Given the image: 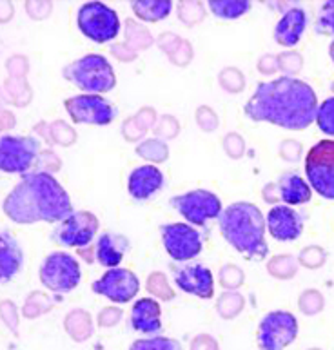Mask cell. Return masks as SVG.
Here are the masks:
<instances>
[{
	"instance_id": "16",
	"label": "cell",
	"mask_w": 334,
	"mask_h": 350,
	"mask_svg": "<svg viewBox=\"0 0 334 350\" xmlns=\"http://www.w3.org/2000/svg\"><path fill=\"white\" fill-rule=\"evenodd\" d=\"M269 234L278 241H294L303 232V218L289 205H274L266 218Z\"/></svg>"
},
{
	"instance_id": "12",
	"label": "cell",
	"mask_w": 334,
	"mask_h": 350,
	"mask_svg": "<svg viewBox=\"0 0 334 350\" xmlns=\"http://www.w3.org/2000/svg\"><path fill=\"white\" fill-rule=\"evenodd\" d=\"M164 249L175 262H189L202 252L204 240L198 230L189 224L160 225Z\"/></svg>"
},
{
	"instance_id": "43",
	"label": "cell",
	"mask_w": 334,
	"mask_h": 350,
	"mask_svg": "<svg viewBox=\"0 0 334 350\" xmlns=\"http://www.w3.org/2000/svg\"><path fill=\"white\" fill-rule=\"evenodd\" d=\"M37 171H44V173H55L60 169V158L51 151H44L38 154L37 158Z\"/></svg>"
},
{
	"instance_id": "1",
	"label": "cell",
	"mask_w": 334,
	"mask_h": 350,
	"mask_svg": "<svg viewBox=\"0 0 334 350\" xmlns=\"http://www.w3.org/2000/svg\"><path fill=\"white\" fill-rule=\"evenodd\" d=\"M314 89L294 77L260 82L246 104V115L253 122H269L283 129H307L318 113Z\"/></svg>"
},
{
	"instance_id": "5",
	"label": "cell",
	"mask_w": 334,
	"mask_h": 350,
	"mask_svg": "<svg viewBox=\"0 0 334 350\" xmlns=\"http://www.w3.org/2000/svg\"><path fill=\"white\" fill-rule=\"evenodd\" d=\"M77 24L84 37L93 42H110L120 33V18L115 10L102 2H88L80 5Z\"/></svg>"
},
{
	"instance_id": "45",
	"label": "cell",
	"mask_w": 334,
	"mask_h": 350,
	"mask_svg": "<svg viewBox=\"0 0 334 350\" xmlns=\"http://www.w3.org/2000/svg\"><path fill=\"white\" fill-rule=\"evenodd\" d=\"M158 136H164V138H175L178 133V122L175 116L164 115L160 120H158V126L155 127Z\"/></svg>"
},
{
	"instance_id": "42",
	"label": "cell",
	"mask_w": 334,
	"mask_h": 350,
	"mask_svg": "<svg viewBox=\"0 0 334 350\" xmlns=\"http://www.w3.org/2000/svg\"><path fill=\"white\" fill-rule=\"evenodd\" d=\"M196 122H198V126L207 133L214 131V129L218 127V116H216V113H214L211 107H205V105H202V107L196 111Z\"/></svg>"
},
{
	"instance_id": "10",
	"label": "cell",
	"mask_w": 334,
	"mask_h": 350,
	"mask_svg": "<svg viewBox=\"0 0 334 350\" xmlns=\"http://www.w3.org/2000/svg\"><path fill=\"white\" fill-rule=\"evenodd\" d=\"M99 218L89 211H73L66 219L55 227L51 240L60 247L86 249L99 232Z\"/></svg>"
},
{
	"instance_id": "15",
	"label": "cell",
	"mask_w": 334,
	"mask_h": 350,
	"mask_svg": "<svg viewBox=\"0 0 334 350\" xmlns=\"http://www.w3.org/2000/svg\"><path fill=\"white\" fill-rule=\"evenodd\" d=\"M172 282L183 293L196 296V298L209 299L214 294L213 272L202 263H172L171 265Z\"/></svg>"
},
{
	"instance_id": "28",
	"label": "cell",
	"mask_w": 334,
	"mask_h": 350,
	"mask_svg": "<svg viewBox=\"0 0 334 350\" xmlns=\"http://www.w3.org/2000/svg\"><path fill=\"white\" fill-rule=\"evenodd\" d=\"M129 350H183L182 343L172 338H146V340H136L131 343Z\"/></svg>"
},
{
	"instance_id": "46",
	"label": "cell",
	"mask_w": 334,
	"mask_h": 350,
	"mask_svg": "<svg viewBox=\"0 0 334 350\" xmlns=\"http://www.w3.org/2000/svg\"><path fill=\"white\" fill-rule=\"evenodd\" d=\"M300 152H302V144L296 140H285L280 146V157L287 162H296L300 158Z\"/></svg>"
},
{
	"instance_id": "24",
	"label": "cell",
	"mask_w": 334,
	"mask_h": 350,
	"mask_svg": "<svg viewBox=\"0 0 334 350\" xmlns=\"http://www.w3.org/2000/svg\"><path fill=\"white\" fill-rule=\"evenodd\" d=\"M209 10L222 21H236L250 10V2L247 0H211Z\"/></svg>"
},
{
	"instance_id": "7",
	"label": "cell",
	"mask_w": 334,
	"mask_h": 350,
	"mask_svg": "<svg viewBox=\"0 0 334 350\" xmlns=\"http://www.w3.org/2000/svg\"><path fill=\"white\" fill-rule=\"evenodd\" d=\"M82 280L80 263L62 251L51 252L40 265V282L51 293H71Z\"/></svg>"
},
{
	"instance_id": "48",
	"label": "cell",
	"mask_w": 334,
	"mask_h": 350,
	"mask_svg": "<svg viewBox=\"0 0 334 350\" xmlns=\"http://www.w3.org/2000/svg\"><path fill=\"white\" fill-rule=\"evenodd\" d=\"M122 312L118 308H104L99 316V325L100 327H113L120 321Z\"/></svg>"
},
{
	"instance_id": "27",
	"label": "cell",
	"mask_w": 334,
	"mask_h": 350,
	"mask_svg": "<svg viewBox=\"0 0 334 350\" xmlns=\"http://www.w3.org/2000/svg\"><path fill=\"white\" fill-rule=\"evenodd\" d=\"M296 265V258L291 256V254H280V256H274L271 262L267 263V272L278 278V280H289V278L294 276Z\"/></svg>"
},
{
	"instance_id": "36",
	"label": "cell",
	"mask_w": 334,
	"mask_h": 350,
	"mask_svg": "<svg viewBox=\"0 0 334 350\" xmlns=\"http://www.w3.org/2000/svg\"><path fill=\"white\" fill-rule=\"evenodd\" d=\"M204 5L200 2H180L178 5V18L185 24H194L204 18Z\"/></svg>"
},
{
	"instance_id": "25",
	"label": "cell",
	"mask_w": 334,
	"mask_h": 350,
	"mask_svg": "<svg viewBox=\"0 0 334 350\" xmlns=\"http://www.w3.org/2000/svg\"><path fill=\"white\" fill-rule=\"evenodd\" d=\"M64 327H66V330L71 334V338L75 341H86L91 336V332H93L91 316L86 310H73V312H69Z\"/></svg>"
},
{
	"instance_id": "47",
	"label": "cell",
	"mask_w": 334,
	"mask_h": 350,
	"mask_svg": "<svg viewBox=\"0 0 334 350\" xmlns=\"http://www.w3.org/2000/svg\"><path fill=\"white\" fill-rule=\"evenodd\" d=\"M26 10L27 13L31 15V18L42 21V18H46V16L51 13L53 5L49 4V2H27Z\"/></svg>"
},
{
	"instance_id": "23",
	"label": "cell",
	"mask_w": 334,
	"mask_h": 350,
	"mask_svg": "<svg viewBox=\"0 0 334 350\" xmlns=\"http://www.w3.org/2000/svg\"><path fill=\"white\" fill-rule=\"evenodd\" d=\"M131 10L140 21L160 22L171 13L172 2L169 0H135V2H131Z\"/></svg>"
},
{
	"instance_id": "51",
	"label": "cell",
	"mask_w": 334,
	"mask_h": 350,
	"mask_svg": "<svg viewBox=\"0 0 334 350\" xmlns=\"http://www.w3.org/2000/svg\"><path fill=\"white\" fill-rule=\"evenodd\" d=\"M2 316H4L5 325H10L11 329L16 330V316H15V305L13 301H2Z\"/></svg>"
},
{
	"instance_id": "35",
	"label": "cell",
	"mask_w": 334,
	"mask_h": 350,
	"mask_svg": "<svg viewBox=\"0 0 334 350\" xmlns=\"http://www.w3.org/2000/svg\"><path fill=\"white\" fill-rule=\"evenodd\" d=\"M325 258H327V254H325V251L322 247H305V249L300 252V256H298V263L303 267H307V269H318V267L324 265Z\"/></svg>"
},
{
	"instance_id": "6",
	"label": "cell",
	"mask_w": 334,
	"mask_h": 350,
	"mask_svg": "<svg viewBox=\"0 0 334 350\" xmlns=\"http://www.w3.org/2000/svg\"><path fill=\"white\" fill-rule=\"evenodd\" d=\"M305 174L314 193L334 200V140H322L309 149Z\"/></svg>"
},
{
	"instance_id": "37",
	"label": "cell",
	"mask_w": 334,
	"mask_h": 350,
	"mask_svg": "<svg viewBox=\"0 0 334 350\" xmlns=\"http://www.w3.org/2000/svg\"><path fill=\"white\" fill-rule=\"evenodd\" d=\"M218 278H220V283H222L225 288L235 291L236 287H240L242 283H244V271L238 269L236 265H225L220 269Z\"/></svg>"
},
{
	"instance_id": "49",
	"label": "cell",
	"mask_w": 334,
	"mask_h": 350,
	"mask_svg": "<svg viewBox=\"0 0 334 350\" xmlns=\"http://www.w3.org/2000/svg\"><path fill=\"white\" fill-rule=\"evenodd\" d=\"M258 69H260L264 75H271L274 71H278V57H272V55H264L258 62Z\"/></svg>"
},
{
	"instance_id": "29",
	"label": "cell",
	"mask_w": 334,
	"mask_h": 350,
	"mask_svg": "<svg viewBox=\"0 0 334 350\" xmlns=\"http://www.w3.org/2000/svg\"><path fill=\"white\" fill-rule=\"evenodd\" d=\"M218 312L222 318L231 319L235 318L236 314L242 312V308H244V298L240 296V293H236V291H227L220 296L218 299Z\"/></svg>"
},
{
	"instance_id": "20",
	"label": "cell",
	"mask_w": 334,
	"mask_h": 350,
	"mask_svg": "<svg viewBox=\"0 0 334 350\" xmlns=\"http://www.w3.org/2000/svg\"><path fill=\"white\" fill-rule=\"evenodd\" d=\"M129 249V240L124 234L118 232H102L97 238V245H94V258L102 267L107 269H115L122 262V258Z\"/></svg>"
},
{
	"instance_id": "9",
	"label": "cell",
	"mask_w": 334,
	"mask_h": 350,
	"mask_svg": "<svg viewBox=\"0 0 334 350\" xmlns=\"http://www.w3.org/2000/svg\"><path fill=\"white\" fill-rule=\"evenodd\" d=\"M298 336V321L287 310H272L261 318L256 332L260 350H283Z\"/></svg>"
},
{
	"instance_id": "14",
	"label": "cell",
	"mask_w": 334,
	"mask_h": 350,
	"mask_svg": "<svg viewBox=\"0 0 334 350\" xmlns=\"http://www.w3.org/2000/svg\"><path fill=\"white\" fill-rule=\"evenodd\" d=\"M91 288H93V293L100 294L115 304H127L140 291V282L135 272L129 269L115 267L105 272L100 280H97Z\"/></svg>"
},
{
	"instance_id": "8",
	"label": "cell",
	"mask_w": 334,
	"mask_h": 350,
	"mask_svg": "<svg viewBox=\"0 0 334 350\" xmlns=\"http://www.w3.org/2000/svg\"><path fill=\"white\" fill-rule=\"evenodd\" d=\"M40 142L35 136L4 135L0 138V169L10 174H27L37 163Z\"/></svg>"
},
{
	"instance_id": "19",
	"label": "cell",
	"mask_w": 334,
	"mask_h": 350,
	"mask_svg": "<svg viewBox=\"0 0 334 350\" xmlns=\"http://www.w3.org/2000/svg\"><path fill=\"white\" fill-rule=\"evenodd\" d=\"M307 27V13L300 5H292L291 10L283 11L282 18L274 27V40L283 47H292L300 42L303 31Z\"/></svg>"
},
{
	"instance_id": "40",
	"label": "cell",
	"mask_w": 334,
	"mask_h": 350,
	"mask_svg": "<svg viewBox=\"0 0 334 350\" xmlns=\"http://www.w3.org/2000/svg\"><path fill=\"white\" fill-rule=\"evenodd\" d=\"M324 308V298L318 291H305L300 298V310L303 314H318Z\"/></svg>"
},
{
	"instance_id": "11",
	"label": "cell",
	"mask_w": 334,
	"mask_h": 350,
	"mask_svg": "<svg viewBox=\"0 0 334 350\" xmlns=\"http://www.w3.org/2000/svg\"><path fill=\"white\" fill-rule=\"evenodd\" d=\"M172 209L178 211L189 224L204 227L209 219L222 215V202L214 193L205 189H194L189 193L177 194L171 198Z\"/></svg>"
},
{
	"instance_id": "31",
	"label": "cell",
	"mask_w": 334,
	"mask_h": 350,
	"mask_svg": "<svg viewBox=\"0 0 334 350\" xmlns=\"http://www.w3.org/2000/svg\"><path fill=\"white\" fill-rule=\"evenodd\" d=\"M316 124H318L320 131L334 136V96L325 98L320 104L318 113H316Z\"/></svg>"
},
{
	"instance_id": "39",
	"label": "cell",
	"mask_w": 334,
	"mask_h": 350,
	"mask_svg": "<svg viewBox=\"0 0 334 350\" xmlns=\"http://www.w3.org/2000/svg\"><path fill=\"white\" fill-rule=\"evenodd\" d=\"M303 66L302 55L294 51H285L278 55V69L285 75H296Z\"/></svg>"
},
{
	"instance_id": "17",
	"label": "cell",
	"mask_w": 334,
	"mask_h": 350,
	"mask_svg": "<svg viewBox=\"0 0 334 350\" xmlns=\"http://www.w3.org/2000/svg\"><path fill=\"white\" fill-rule=\"evenodd\" d=\"M164 187L162 171L155 165H140L131 171L127 178V191L129 196L136 202H146L160 193Z\"/></svg>"
},
{
	"instance_id": "26",
	"label": "cell",
	"mask_w": 334,
	"mask_h": 350,
	"mask_svg": "<svg viewBox=\"0 0 334 350\" xmlns=\"http://www.w3.org/2000/svg\"><path fill=\"white\" fill-rule=\"evenodd\" d=\"M136 154L147 160V162L162 163L169 157V149H167V144H164L162 140L149 138V140L142 142L140 146L136 147Z\"/></svg>"
},
{
	"instance_id": "41",
	"label": "cell",
	"mask_w": 334,
	"mask_h": 350,
	"mask_svg": "<svg viewBox=\"0 0 334 350\" xmlns=\"http://www.w3.org/2000/svg\"><path fill=\"white\" fill-rule=\"evenodd\" d=\"M224 149L231 158H240L244 154V151H246V142H244V138L240 135L229 133L224 138Z\"/></svg>"
},
{
	"instance_id": "44",
	"label": "cell",
	"mask_w": 334,
	"mask_h": 350,
	"mask_svg": "<svg viewBox=\"0 0 334 350\" xmlns=\"http://www.w3.org/2000/svg\"><path fill=\"white\" fill-rule=\"evenodd\" d=\"M122 131H124V136L129 142L136 140V138H140V136L146 135L147 127L142 124L136 116H131L129 120L124 122V126H122Z\"/></svg>"
},
{
	"instance_id": "22",
	"label": "cell",
	"mask_w": 334,
	"mask_h": 350,
	"mask_svg": "<svg viewBox=\"0 0 334 350\" xmlns=\"http://www.w3.org/2000/svg\"><path fill=\"white\" fill-rule=\"evenodd\" d=\"M278 193H280V202L287 205H302L307 204L313 196V189L309 187L307 182L298 173H283L278 178Z\"/></svg>"
},
{
	"instance_id": "52",
	"label": "cell",
	"mask_w": 334,
	"mask_h": 350,
	"mask_svg": "<svg viewBox=\"0 0 334 350\" xmlns=\"http://www.w3.org/2000/svg\"><path fill=\"white\" fill-rule=\"evenodd\" d=\"M261 196L266 202L269 204H278L280 202V193H278V185L277 183H267L264 191H261Z\"/></svg>"
},
{
	"instance_id": "2",
	"label": "cell",
	"mask_w": 334,
	"mask_h": 350,
	"mask_svg": "<svg viewBox=\"0 0 334 350\" xmlns=\"http://www.w3.org/2000/svg\"><path fill=\"white\" fill-rule=\"evenodd\" d=\"M2 209L15 224H55L68 218L73 213V205L68 191L51 173L33 171L24 174L5 196Z\"/></svg>"
},
{
	"instance_id": "30",
	"label": "cell",
	"mask_w": 334,
	"mask_h": 350,
	"mask_svg": "<svg viewBox=\"0 0 334 350\" xmlns=\"http://www.w3.org/2000/svg\"><path fill=\"white\" fill-rule=\"evenodd\" d=\"M147 293H151L153 296H157L160 299H172L175 298V293L172 288L169 287L167 283V276L164 272H151L149 278H147Z\"/></svg>"
},
{
	"instance_id": "4",
	"label": "cell",
	"mask_w": 334,
	"mask_h": 350,
	"mask_svg": "<svg viewBox=\"0 0 334 350\" xmlns=\"http://www.w3.org/2000/svg\"><path fill=\"white\" fill-rule=\"evenodd\" d=\"M64 79L69 80L88 94L110 93L116 85V77L110 60L102 55H86L77 58L73 62L66 66L62 71Z\"/></svg>"
},
{
	"instance_id": "21",
	"label": "cell",
	"mask_w": 334,
	"mask_h": 350,
	"mask_svg": "<svg viewBox=\"0 0 334 350\" xmlns=\"http://www.w3.org/2000/svg\"><path fill=\"white\" fill-rule=\"evenodd\" d=\"M24 265V252L13 232L8 229L0 234V276L2 282H11Z\"/></svg>"
},
{
	"instance_id": "33",
	"label": "cell",
	"mask_w": 334,
	"mask_h": 350,
	"mask_svg": "<svg viewBox=\"0 0 334 350\" xmlns=\"http://www.w3.org/2000/svg\"><path fill=\"white\" fill-rule=\"evenodd\" d=\"M314 29L318 35H334V0L325 2L320 8L318 22H316Z\"/></svg>"
},
{
	"instance_id": "18",
	"label": "cell",
	"mask_w": 334,
	"mask_h": 350,
	"mask_svg": "<svg viewBox=\"0 0 334 350\" xmlns=\"http://www.w3.org/2000/svg\"><path fill=\"white\" fill-rule=\"evenodd\" d=\"M162 308L157 299L140 298L131 308V327L140 334H158L162 330Z\"/></svg>"
},
{
	"instance_id": "32",
	"label": "cell",
	"mask_w": 334,
	"mask_h": 350,
	"mask_svg": "<svg viewBox=\"0 0 334 350\" xmlns=\"http://www.w3.org/2000/svg\"><path fill=\"white\" fill-rule=\"evenodd\" d=\"M220 85L227 91V93H240L242 89L246 88V79L240 69L236 68H225L220 73Z\"/></svg>"
},
{
	"instance_id": "38",
	"label": "cell",
	"mask_w": 334,
	"mask_h": 350,
	"mask_svg": "<svg viewBox=\"0 0 334 350\" xmlns=\"http://www.w3.org/2000/svg\"><path fill=\"white\" fill-rule=\"evenodd\" d=\"M127 26L135 31V35L133 33L127 31V42L131 44L129 47H133V49H147L149 47V44L153 42L151 35L147 33L146 27L142 26H135V22L133 21H127Z\"/></svg>"
},
{
	"instance_id": "13",
	"label": "cell",
	"mask_w": 334,
	"mask_h": 350,
	"mask_svg": "<svg viewBox=\"0 0 334 350\" xmlns=\"http://www.w3.org/2000/svg\"><path fill=\"white\" fill-rule=\"evenodd\" d=\"M64 107L75 124L107 126L116 118L115 105L100 94H77L66 100Z\"/></svg>"
},
{
	"instance_id": "50",
	"label": "cell",
	"mask_w": 334,
	"mask_h": 350,
	"mask_svg": "<svg viewBox=\"0 0 334 350\" xmlns=\"http://www.w3.org/2000/svg\"><path fill=\"white\" fill-rule=\"evenodd\" d=\"M191 350H218V345H216V341L213 338H209L207 334H202L196 340H193Z\"/></svg>"
},
{
	"instance_id": "34",
	"label": "cell",
	"mask_w": 334,
	"mask_h": 350,
	"mask_svg": "<svg viewBox=\"0 0 334 350\" xmlns=\"http://www.w3.org/2000/svg\"><path fill=\"white\" fill-rule=\"evenodd\" d=\"M77 140V135L66 122H53L49 126V144L57 142L60 146H71Z\"/></svg>"
},
{
	"instance_id": "3",
	"label": "cell",
	"mask_w": 334,
	"mask_h": 350,
	"mask_svg": "<svg viewBox=\"0 0 334 350\" xmlns=\"http://www.w3.org/2000/svg\"><path fill=\"white\" fill-rule=\"evenodd\" d=\"M218 227L224 240L247 260H264L267 256V221L255 204L236 202L225 207L218 216Z\"/></svg>"
},
{
	"instance_id": "53",
	"label": "cell",
	"mask_w": 334,
	"mask_h": 350,
	"mask_svg": "<svg viewBox=\"0 0 334 350\" xmlns=\"http://www.w3.org/2000/svg\"><path fill=\"white\" fill-rule=\"evenodd\" d=\"M329 55H331V60H333V64H334V40H333V42H331V47H329Z\"/></svg>"
}]
</instances>
